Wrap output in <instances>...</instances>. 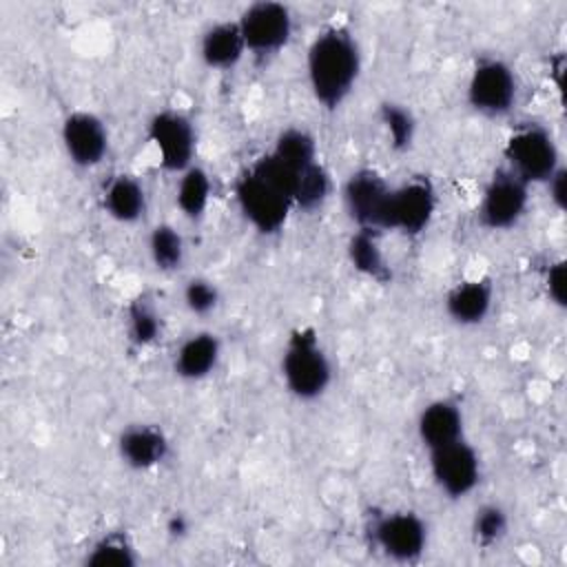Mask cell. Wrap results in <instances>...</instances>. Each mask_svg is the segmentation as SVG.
I'll list each match as a JSON object with an SVG mask.
<instances>
[{
	"instance_id": "cell-1",
	"label": "cell",
	"mask_w": 567,
	"mask_h": 567,
	"mask_svg": "<svg viewBox=\"0 0 567 567\" xmlns=\"http://www.w3.org/2000/svg\"><path fill=\"white\" fill-rule=\"evenodd\" d=\"M306 84L315 104L339 111L357 91L363 71V49L346 22L323 24L306 47Z\"/></svg>"
},
{
	"instance_id": "cell-2",
	"label": "cell",
	"mask_w": 567,
	"mask_h": 567,
	"mask_svg": "<svg viewBox=\"0 0 567 567\" xmlns=\"http://www.w3.org/2000/svg\"><path fill=\"white\" fill-rule=\"evenodd\" d=\"M279 377L284 390L301 403L328 394L334 381V363L315 326H297L288 332L279 354Z\"/></svg>"
},
{
	"instance_id": "cell-3",
	"label": "cell",
	"mask_w": 567,
	"mask_h": 567,
	"mask_svg": "<svg viewBox=\"0 0 567 567\" xmlns=\"http://www.w3.org/2000/svg\"><path fill=\"white\" fill-rule=\"evenodd\" d=\"M363 536L374 554L399 565L419 563L430 547V525L410 507L374 509L365 518Z\"/></svg>"
},
{
	"instance_id": "cell-4",
	"label": "cell",
	"mask_w": 567,
	"mask_h": 567,
	"mask_svg": "<svg viewBox=\"0 0 567 567\" xmlns=\"http://www.w3.org/2000/svg\"><path fill=\"white\" fill-rule=\"evenodd\" d=\"M503 166L529 186H543L560 166V146L549 126L536 120L509 128L503 140Z\"/></svg>"
},
{
	"instance_id": "cell-5",
	"label": "cell",
	"mask_w": 567,
	"mask_h": 567,
	"mask_svg": "<svg viewBox=\"0 0 567 567\" xmlns=\"http://www.w3.org/2000/svg\"><path fill=\"white\" fill-rule=\"evenodd\" d=\"M520 100V78L503 55H478L465 80L467 106L485 120H503L514 113Z\"/></svg>"
},
{
	"instance_id": "cell-6",
	"label": "cell",
	"mask_w": 567,
	"mask_h": 567,
	"mask_svg": "<svg viewBox=\"0 0 567 567\" xmlns=\"http://www.w3.org/2000/svg\"><path fill=\"white\" fill-rule=\"evenodd\" d=\"M233 199L239 217L264 237L279 235L295 213L290 197L261 177L250 164L233 182Z\"/></svg>"
},
{
	"instance_id": "cell-7",
	"label": "cell",
	"mask_w": 567,
	"mask_h": 567,
	"mask_svg": "<svg viewBox=\"0 0 567 567\" xmlns=\"http://www.w3.org/2000/svg\"><path fill=\"white\" fill-rule=\"evenodd\" d=\"M148 144L166 173L179 175L197 164L199 135L193 117L175 106L155 111L146 122Z\"/></svg>"
},
{
	"instance_id": "cell-8",
	"label": "cell",
	"mask_w": 567,
	"mask_h": 567,
	"mask_svg": "<svg viewBox=\"0 0 567 567\" xmlns=\"http://www.w3.org/2000/svg\"><path fill=\"white\" fill-rule=\"evenodd\" d=\"M532 186L505 166H498L485 182L474 210L476 224L487 233H507L527 215Z\"/></svg>"
},
{
	"instance_id": "cell-9",
	"label": "cell",
	"mask_w": 567,
	"mask_h": 567,
	"mask_svg": "<svg viewBox=\"0 0 567 567\" xmlns=\"http://www.w3.org/2000/svg\"><path fill=\"white\" fill-rule=\"evenodd\" d=\"M439 210V190L432 177L414 173L403 182L392 184L385 233H399L403 237H421L434 221Z\"/></svg>"
},
{
	"instance_id": "cell-10",
	"label": "cell",
	"mask_w": 567,
	"mask_h": 567,
	"mask_svg": "<svg viewBox=\"0 0 567 567\" xmlns=\"http://www.w3.org/2000/svg\"><path fill=\"white\" fill-rule=\"evenodd\" d=\"M248 55L268 60L279 55L295 35V16L288 4L275 0H257L237 16Z\"/></svg>"
},
{
	"instance_id": "cell-11",
	"label": "cell",
	"mask_w": 567,
	"mask_h": 567,
	"mask_svg": "<svg viewBox=\"0 0 567 567\" xmlns=\"http://www.w3.org/2000/svg\"><path fill=\"white\" fill-rule=\"evenodd\" d=\"M392 182L374 166L352 168L341 184V204L352 228L385 233Z\"/></svg>"
},
{
	"instance_id": "cell-12",
	"label": "cell",
	"mask_w": 567,
	"mask_h": 567,
	"mask_svg": "<svg viewBox=\"0 0 567 567\" xmlns=\"http://www.w3.org/2000/svg\"><path fill=\"white\" fill-rule=\"evenodd\" d=\"M427 472L441 496L470 498L483 481L481 452L465 439L427 452Z\"/></svg>"
},
{
	"instance_id": "cell-13",
	"label": "cell",
	"mask_w": 567,
	"mask_h": 567,
	"mask_svg": "<svg viewBox=\"0 0 567 567\" xmlns=\"http://www.w3.org/2000/svg\"><path fill=\"white\" fill-rule=\"evenodd\" d=\"M60 144L71 166L93 171L111 153V131L95 111L73 109L60 122Z\"/></svg>"
},
{
	"instance_id": "cell-14",
	"label": "cell",
	"mask_w": 567,
	"mask_h": 567,
	"mask_svg": "<svg viewBox=\"0 0 567 567\" xmlns=\"http://www.w3.org/2000/svg\"><path fill=\"white\" fill-rule=\"evenodd\" d=\"M168 432L155 421H133L115 436V454L133 472H153L171 456Z\"/></svg>"
},
{
	"instance_id": "cell-15",
	"label": "cell",
	"mask_w": 567,
	"mask_h": 567,
	"mask_svg": "<svg viewBox=\"0 0 567 567\" xmlns=\"http://www.w3.org/2000/svg\"><path fill=\"white\" fill-rule=\"evenodd\" d=\"M494 303L496 288L485 275L458 279L443 295V312L458 328H476L485 323Z\"/></svg>"
},
{
	"instance_id": "cell-16",
	"label": "cell",
	"mask_w": 567,
	"mask_h": 567,
	"mask_svg": "<svg viewBox=\"0 0 567 567\" xmlns=\"http://www.w3.org/2000/svg\"><path fill=\"white\" fill-rule=\"evenodd\" d=\"M414 434L425 452L465 439L467 419L463 405L452 396H436L427 401L416 414Z\"/></svg>"
},
{
	"instance_id": "cell-17",
	"label": "cell",
	"mask_w": 567,
	"mask_h": 567,
	"mask_svg": "<svg viewBox=\"0 0 567 567\" xmlns=\"http://www.w3.org/2000/svg\"><path fill=\"white\" fill-rule=\"evenodd\" d=\"M224 357V341L213 330L188 332L175 348L171 365L179 381L199 383L213 377Z\"/></svg>"
},
{
	"instance_id": "cell-18",
	"label": "cell",
	"mask_w": 567,
	"mask_h": 567,
	"mask_svg": "<svg viewBox=\"0 0 567 567\" xmlns=\"http://www.w3.org/2000/svg\"><path fill=\"white\" fill-rule=\"evenodd\" d=\"M104 215L120 226H135L148 213V188L133 173H113L100 188Z\"/></svg>"
},
{
	"instance_id": "cell-19",
	"label": "cell",
	"mask_w": 567,
	"mask_h": 567,
	"mask_svg": "<svg viewBox=\"0 0 567 567\" xmlns=\"http://www.w3.org/2000/svg\"><path fill=\"white\" fill-rule=\"evenodd\" d=\"M246 55L248 51L237 18L215 20L199 33L197 58L208 71L230 73L244 62Z\"/></svg>"
},
{
	"instance_id": "cell-20",
	"label": "cell",
	"mask_w": 567,
	"mask_h": 567,
	"mask_svg": "<svg viewBox=\"0 0 567 567\" xmlns=\"http://www.w3.org/2000/svg\"><path fill=\"white\" fill-rule=\"evenodd\" d=\"M381 237L383 235L377 230L352 228L346 239V259L359 277L385 286L392 281V268L385 257Z\"/></svg>"
},
{
	"instance_id": "cell-21",
	"label": "cell",
	"mask_w": 567,
	"mask_h": 567,
	"mask_svg": "<svg viewBox=\"0 0 567 567\" xmlns=\"http://www.w3.org/2000/svg\"><path fill=\"white\" fill-rule=\"evenodd\" d=\"M124 337L133 350H151L164 337V315L153 297L140 292L124 306Z\"/></svg>"
},
{
	"instance_id": "cell-22",
	"label": "cell",
	"mask_w": 567,
	"mask_h": 567,
	"mask_svg": "<svg viewBox=\"0 0 567 567\" xmlns=\"http://www.w3.org/2000/svg\"><path fill=\"white\" fill-rule=\"evenodd\" d=\"M173 202L186 221H202L213 202V177L199 162L177 175Z\"/></svg>"
},
{
	"instance_id": "cell-23",
	"label": "cell",
	"mask_w": 567,
	"mask_h": 567,
	"mask_svg": "<svg viewBox=\"0 0 567 567\" xmlns=\"http://www.w3.org/2000/svg\"><path fill=\"white\" fill-rule=\"evenodd\" d=\"M268 153L275 159H279L288 171H292L295 175L321 159L317 135L308 126H301V124H290V126L279 128L277 135L272 137Z\"/></svg>"
},
{
	"instance_id": "cell-24",
	"label": "cell",
	"mask_w": 567,
	"mask_h": 567,
	"mask_svg": "<svg viewBox=\"0 0 567 567\" xmlns=\"http://www.w3.org/2000/svg\"><path fill=\"white\" fill-rule=\"evenodd\" d=\"M86 567H137L140 549L126 529H104L84 549Z\"/></svg>"
},
{
	"instance_id": "cell-25",
	"label": "cell",
	"mask_w": 567,
	"mask_h": 567,
	"mask_svg": "<svg viewBox=\"0 0 567 567\" xmlns=\"http://www.w3.org/2000/svg\"><path fill=\"white\" fill-rule=\"evenodd\" d=\"M146 255L151 266L162 275L179 272L186 264V239L171 221H157L146 233Z\"/></svg>"
},
{
	"instance_id": "cell-26",
	"label": "cell",
	"mask_w": 567,
	"mask_h": 567,
	"mask_svg": "<svg viewBox=\"0 0 567 567\" xmlns=\"http://www.w3.org/2000/svg\"><path fill=\"white\" fill-rule=\"evenodd\" d=\"M332 193H334L332 173L319 159V162L310 164L308 168H303V171H299L295 175L292 208H295V213L315 215V213L326 208V204L330 202Z\"/></svg>"
},
{
	"instance_id": "cell-27",
	"label": "cell",
	"mask_w": 567,
	"mask_h": 567,
	"mask_svg": "<svg viewBox=\"0 0 567 567\" xmlns=\"http://www.w3.org/2000/svg\"><path fill=\"white\" fill-rule=\"evenodd\" d=\"M377 120L388 146L394 153H408L414 146L419 120L408 104L396 100H383L377 109Z\"/></svg>"
},
{
	"instance_id": "cell-28",
	"label": "cell",
	"mask_w": 567,
	"mask_h": 567,
	"mask_svg": "<svg viewBox=\"0 0 567 567\" xmlns=\"http://www.w3.org/2000/svg\"><path fill=\"white\" fill-rule=\"evenodd\" d=\"M512 527L509 512L498 501H485L481 503L470 518V538L481 549H494L498 547Z\"/></svg>"
},
{
	"instance_id": "cell-29",
	"label": "cell",
	"mask_w": 567,
	"mask_h": 567,
	"mask_svg": "<svg viewBox=\"0 0 567 567\" xmlns=\"http://www.w3.org/2000/svg\"><path fill=\"white\" fill-rule=\"evenodd\" d=\"M182 306L193 317H208L213 315L221 303V290L219 286L206 277V275H193L182 284L179 290Z\"/></svg>"
},
{
	"instance_id": "cell-30",
	"label": "cell",
	"mask_w": 567,
	"mask_h": 567,
	"mask_svg": "<svg viewBox=\"0 0 567 567\" xmlns=\"http://www.w3.org/2000/svg\"><path fill=\"white\" fill-rule=\"evenodd\" d=\"M540 281L549 303L563 310L567 306V261L563 257L549 259L543 268Z\"/></svg>"
},
{
	"instance_id": "cell-31",
	"label": "cell",
	"mask_w": 567,
	"mask_h": 567,
	"mask_svg": "<svg viewBox=\"0 0 567 567\" xmlns=\"http://www.w3.org/2000/svg\"><path fill=\"white\" fill-rule=\"evenodd\" d=\"M543 188L547 193L551 208L563 215L567 208V168H565V164L543 184Z\"/></svg>"
},
{
	"instance_id": "cell-32",
	"label": "cell",
	"mask_w": 567,
	"mask_h": 567,
	"mask_svg": "<svg viewBox=\"0 0 567 567\" xmlns=\"http://www.w3.org/2000/svg\"><path fill=\"white\" fill-rule=\"evenodd\" d=\"M164 529H166V536H171V538H184V536H188V532H190V518L184 514V512H173L168 518H166V523H164Z\"/></svg>"
}]
</instances>
